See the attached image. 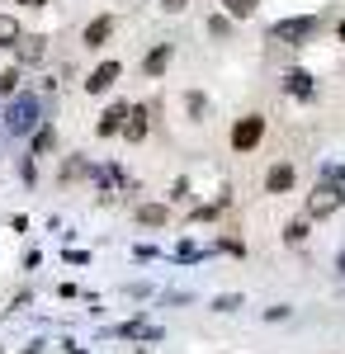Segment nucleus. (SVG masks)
<instances>
[{"mask_svg": "<svg viewBox=\"0 0 345 354\" xmlns=\"http://www.w3.org/2000/svg\"><path fill=\"white\" fill-rule=\"evenodd\" d=\"M38 95H15L10 100V109H5V133H33V123H38Z\"/></svg>", "mask_w": 345, "mask_h": 354, "instance_id": "obj_1", "label": "nucleus"}, {"mask_svg": "<svg viewBox=\"0 0 345 354\" xmlns=\"http://www.w3.org/2000/svg\"><path fill=\"white\" fill-rule=\"evenodd\" d=\"M341 203H345V189H336V185H317V189L308 194V218H331Z\"/></svg>", "mask_w": 345, "mask_h": 354, "instance_id": "obj_2", "label": "nucleus"}, {"mask_svg": "<svg viewBox=\"0 0 345 354\" xmlns=\"http://www.w3.org/2000/svg\"><path fill=\"white\" fill-rule=\"evenodd\" d=\"M260 137H265V118L260 113H246L237 128H232V147L237 151H251V147H260Z\"/></svg>", "mask_w": 345, "mask_h": 354, "instance_id": "obj_3", "label": "nucleus"}, {"mask_svg": "<svg viewBox=\"0 0 345 354\" xmlns=\"http://www.w3.org/2000/svg\"><path fill=\"white\" fill-rule=\"evenodd\" d=\"M317 33V19L312 15H303V19H284V24L269 28V38H279V43H303V38H312Z\"/></svg>", "mask_w": 345, "mask_h": 354, "instance_id": "obj_4", "label": "nucleus"}, {"mask_svg": "<svg viewBox=\"0 0 345 354\" xmlns=\"http://www.w3.org/2000/svg\"><path fill=\"white\" fill-rule=\"evenodd\" d=\"M118 76H123V66H118V62H100V66L90 71V81H85V90H90V95H105V90H109L114 81H118Z\"/></svg>", "mask_w": 345, "mask_h": 354, "instance_id": "obj_5", "label": "nucleus"}, {"mask_svg": "<svg viewBox=\"0 0 345 354\" xmlns=\"http://www.w3.org/2000/svg\"><path fill=\"white\" fill-rule=\"evenodd\" d=\"M109 33H114V15H100V19H90V28H85V48H105L109 43Z\"/></svg>", "mask_w": 345, "mask_h": 354, "instance_id": "obj_6", "label": "nucleus"}, {"mask_svg": "<svg viewBox=\"0 0 345 354\" xmlns=\"http://www.w3.org/2000/svg\"><path fill=\"white\" fill-rule=\"evenodd\" d=\"M123 118H128V104H114V109L100 113V123H95V133L100 137H114V133H123Z\"/></svg>", "mask_w": 345, "mask_h": 354, "instance_id": "obj_7", "label": "nucleus"}, {"mask_svg": "<svg viewBox=\"0 0 345 354\" xmlns=\"http://www.w3.org/2000/svg\"><path fill=\"white\" fill-rule=\"evenodd\" d=\"M147 118H152V113L142 109V104H133L128 118H123V137H128V142H142V137H147Z\"/></svg>", "mask_w": 345, "mask_h": 354, "instance_id": "obj_8", "label": "nucleus"}, {"mask_svg": "<svg viewBox=\"0 0 345 354\" xmlns=\"http://www.w3.org/2000/svg\"><path fill=\"white\" fill-rule=\"evenodd\" d=\"M284 90H289V95H298V100H312V90H317V85H312V76H308V71H289V76H284Z\"/></svg>", "mask_w": 345, "mask_h": 354, "instance_id": "obj_9", "label": "nucleus"}, {"mask_svg": "<svg viewBox=\"0 0 345 354\" xmlns=\"http://www.w3.org/2000/svg\"><path fill=\"white\" fill-rule=\"evenodd\" d=\"M15 53H19V62H28V66H33V62H43L48 43H43V38H19V43H15Z\"/></svg>", "mask_w": 345, "mask_h": 354, "instance_id": "obj_10", "label": "nucleus"}, {"mask_svg": "<svg viewBox=\"0 0 345 354\" xmlns=\"http://www.w3.org/2000/svg\"><path fill=\"white\" fill-rule=\"evenodd\" d=\"M166 62H170V43H157V48L147 53V62H142V71H147V76H161Z\"/></svg>", "mask_w": 345, "mask_h": 354, "instance_id": "obj_11", "label": "nucleus"}, {"mask_svg": "<svg viewBox=\"0 0 345 354\" xmlns=\"http://www.w3.org/2000/svg\"><path fill=\"white\" fill-rule=\"evenodd\" d=\"M289 185H293V165H274V170L265 175V189L269 194H284Z\"/></svg>", "mask_w": 345, "mask_h": 354, "instance_id": "obj_12", "label": "nucleus"}, {"mask_svg": "<svg viewBox=\"0 0 345 354\" xmlns=\"http://www.w3.org/2000/svg\"><path fill=\"white\" fill-rule=\"evenodd\" d=\"M118 335H128V340H157L161 330L152 322H128V326H118Z\"/></svg>", "mask_w": 345, "mask_h": 354, "instance_id": "obj_13", "label": "nucleus"}, {"mask_svg": "<svg viewBox=\"0 0 345 354\" xmlns=\"http://www.w3.org/2000/svg\"><path fill=\"white\" fill-rule=\"evenodd\" d=\"M137 222H142V227H161V222H166V208H161V203H142V208H137Z\"/></svg>", "mask_w": 345, "mask_h": 354, "instance_id": "obj_14", "label": "nucleus"}, {"mask_svg": "<svg viewBox=\"0 0 345 354\" xmlns=\"http://www.w3.org/2000/svg\"><path fill=\"white\" fill-rule=\"evenodd\" d=\"M19 38H24V33H19V24H15L10 15H0V48H15Z\"/></svg>", "mask_w": 345, "mask_h": 354, "instance_id": "obj_15", "label": "nucleus"}, {"mask_svg": "<svg viewBox=\"0 0 345 354\" xmlns=\"http://www.w3.org/2000/svg\"><path fill=\"white\" fill-rule=\"evenodd\" d=\"M303 236H308V222H303V218H293L289 227H284V241H289V245H298Z\"/></svg>", "mask_w": 345, "mask_h": 354, "instance_id": "obj_16", "label": "nucleus"}, {"mask_svg": "<svg viewBox=\"0 0 345 354\" xmlns=\"http://www.w3.org/2000/svg\"><path fill=\"white\" fill-rule=\"evenodd\" d=\"M222 5H227V15H232V19H246V15L256 10V0H222Z\"/></svg>", "mask_w": 345, "mask_h": 354, "instance_id": "obj_17", "label": "nucleus"}, {"mask_svg": "<svg viewBox=\"0 0 345 354\" xmlns=\"http://www.w3.org/2000/svg\"><path fill=\"white\" fill-rule=\"evenodd\" d=\"M15 90H19V71H5L0 76V95H15Z\"/></svg>", "mask_w": 345, "mask_h": 354, "instance_id": "obj_18", "label": "nucleus"}, {"mask_svg": "<svg viewBox=\"0 0 345 354\" xmlns=\"http://www.w3.org/2000/svg\"><path fill=\"white\" fill-rule=\"evenodd\" d=\"M209 33H213V38H227V15H213V19H209Z\"/></svg>", "mask_w": 345, "mask_h": 354, "instance_id": "obj_19", "label": "nucleus"}, {"mask_svg": "<svg viewBox=\"0 0 345 354\" xmlns=\"http://www.w3.org/2000/svg\"><path fill=\"white\" fill-rule=\"evenodd\" d=\"M48 147H53V128H43V133L33 137V156H38V151H48Z\"/></svg>", "mask_w": 345, "mask_h": 354, "instance_id": "obj_20", "label": "nucleus"}, {"mask_svg": "<svg viewBox=\"0 0 345 354\" xmlns=\"http://www.w3.org/2000/svg\"><path fill=\"white\" fill-rule=\"evenodd\" d=\"M161 5H166V10H185L189 0H161Z\"/></svg>", "mask_w": 345, "mask_h": 354, "instance_id": "obj_21", "label": "nucleus"}, {"mask_svg": "<svg viewBox=\"0 0 345 354\" xmlns=\"http://www.w3.org/2000/svg\"><path fill=\"white\" fill-rule=\"evenodd\" d=\"M336 270H341V274H345V250H341V260H336Z\"/></svg>", "mask_w": 345, "mask_h": 354, "instance_id": "obj_22", "label": "nucleus"}, {"mask_svg": "<svg viewBox=\"0 0 345 354\" xmlns=\"http://www.w3.org/2000/svg\"><path fill=\"white\" fill-rule=\"evenodd\" d=\"M19 5H43V0H19Z\"/></svg>", "mask_w": 345, "mask_h": 354, "instance_id": "obj_23", "label": "nucleus"}, {"mask_svg": "<svg viewBox=\"0 0 345 354\" xmlns=\"http://www.w3.org/2000/svg\"><path fill=\"white\" fill-rule=\"evenodd\" d=\"M341 43H345V24H341Z\"/></svg>", "mask_w": 345, "mask_h": 354, "instance_id": "obj_24", "label": "nucleus"}]
</instances>
